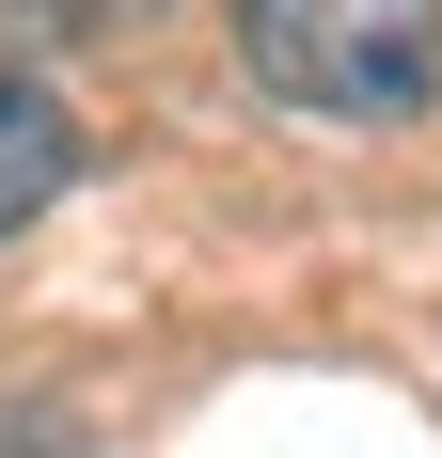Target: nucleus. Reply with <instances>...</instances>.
I'll return each instance as SVG.
<instances>
[{
	"mask_svg": "<svg viewBox=\"0 0 442 458\" xmlns=\"http://www.w3.org/2000/svg\"><path fill=\"white\" fill-rule=\"evenodd\" d=\"M158 0H0V64H64L95 32H142Z\"/></svg>",
	"mask_w": 442,
	"mask_h": 458,
	"instance_id": "3",
	"label": "nucleus"
},
{
	"mask_svg": "<svg viewBox=\"0 0 442 458\" xmlns=\"http://www.w3.org/2000/svg\"><path fill=\"white\" fill-rule=\"evenodd\" d=\"M64 190H80V111L47 80H0V237H32Z\"/></svg>",
	"mask_w": 442,
	"mask_h": 458,
	"instance_id": "2",
	"label": "nucleus"
},
{
	"mask_svg": "<svg viewBox=\"0 0 442 458\" xmlns=\"http://www.w3.org/2000/svg\"><path fill=\"white\" fill-rule=\"evenodd\" d=\"M237 64L316 127H411L442 95V0H237Z\"/></svg>",
	"mask_w": 442,
	"mask_h": 458,
	"instance_id": "1",
	"label": "nucleus"
}]
</instances>
